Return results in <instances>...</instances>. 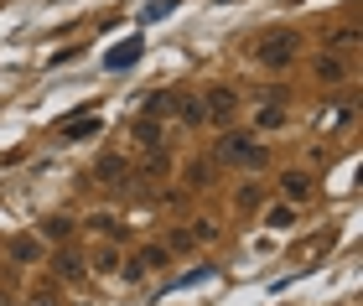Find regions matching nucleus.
Returning a JSON list of instances; mask_svg holds the SVG:
<instances>
[{
    "instance_id": "1",
    "label": "nucleus",
    "mask_w": 363,
    "mask_h": 306,
    "mask_svg": "<svg viewBox=\"0 0 363 306\" xmlns=\"http://www.w3.org/2000/svg\"><path fill=\"white\" fill-rule=\"evenodd\" d=\"M213 161L239 166V171H265L270 166V146L255 140V130H228V135H218V156Z\"/></svg>"
},
{
    "instance_id": "2",
    "label": "nucleus",
    "mask_w": 363,
    "mask_h": 306,
    "mask_svg": "<svg viewBox=\"0 0 363 306\" xmlns=\"http://www.w3.org/2000/svg\"><path fill=\"white\" fill-rule=\"evenodd\" d=\"M296 52H301V37H296L291 26H275V31H265V37L255 42V62H259V68H270V73L291 68Z\"/></svg>"
},
{
    "instance_id": "3",
    "label": "nucleus",
    "mask_w": 363,
    "mask_h": 306,
    "mask_svg": "<svg viewBox=\"0 0 363 306\" xmlns=\"http://www.w3.org/2000/svg\"><path fill=\"white\" fill-rule=\"evenodd\" d=\"M203 115H208L213 125H228V120L239 115V94H234V89H223V84H218V89H208V94H203Z\"/></svg>"
},
{
    "instance_id": "4",
    "label": "nucleus",
    "mask_w": 363,
    "mask_h": 306,
    "mask_svg": "<svg viewBox=\"0 0 363 306\" xmlns=\"http://www.w3.org/2000/svg\"><path fill=\"white\" fill-rule=\"evenodd\" d=\"M172 120L182 130H203L208 115H203V94H172Z\"/></svg>"
},
{
    "instance_id": "5",
    "label": "nucleus",
    "mask_w": 363,
    "mask_h": 306,
    "mask_svg": "<svg viewBox=\"0 0 363 306\" xmlns=\"http://www.w3.org/2000/svg\"><path fill=\"white\" fill-rule=\"evenodd\" d=\"M311 192H317L311 171H286V176H280V198H286V203L301 208V203H311Z\"/></svg>"
},
{
    "instance_id": "6",
    "label": "nucleus",
    "mask_w": 363,
    "mask_h": 306,
    "mask_svg": "<svg viewBox=\"0 0 363 306\" xmlns=\"http://www.w3.org/2000/svg\"><path fill=\"white\" fill-rule=\"evenodd\" d=\"M6 254L16 265H37L42 260V239L37 234H16V239H6Z\"/></svg>"
},
{
    "instance_id": "7",
    "label": "nucleus",
    "mask_w": 363,
    "mask_h": 306,
    "mask_svg": "<svg viewBox=\"0 0 363 306\" xmlns=\"http://www.w3.org/2000/svg\"><path fill=\"white\" fill-rule=\"evenodd\" d=\"M94 176H99L104 187H125V182H130V161H125V156H99Z\"/></svg>"
},
{
    "instance_id": "8",
    "label": "nucleus",
    "mask_w": 363,
    "mask_h": 306,
    "mask_svg": "<svg viewBox=\"0 0 363 306\" xmlns=\"http://www.w3.org/2000/svg\"><path fill=\"white\" fill-rule=\"evenodd\" d=\"M296 223H301V208H296V203L280 198V203H270V208H265V229L286 234V229H296Z\"/></svg>"
},
{
    "instance_id": "9",
    "label": "nucleus",
    "mask_w": 363,
    "mask_h": 306,
    "mask_svg": "<svg viewBox=\"0 0 363 306\" xmlns=\"http://www.w3.org/2000/svg\"><path fill=\"white\" fill-rule=\"evenodd\" d=\"M52 270H57L62 280H84V276H89L84 254H73V249H57V254H52Z\"/></svg>"
},
{
    "instance_id": "10",
    "label": "nucleus",
    "mask_w": 363,
    "mask_h": 306,
    "mask_svg": "<svg viewBox=\"0 0 363 306\" xmlns=\"http://www.w3.org/2000/svg\"><path fill=\"white\" fill-rule=\"evenodd\" d=\"M317 78L322 84H342V78H348V57L342 52H322L317 57Z\"/></svg>"
},
{
    "instance_id": "11",
    "label": "nucleus",
    "mask_w": 363,
    "mask_h": 306,
    "mask_svg": "<svg viewBox=\"0 0 363 306\" xmlns=\"http://www.w3.org/2000/svg\"><path fill=\"white\" fill-rule=\"evenodd\" d=\"M145 52V47H140V37H130V42H120V47H114V52L104 57V68H114V73H120V68H135V57Z\"/></svg>"
},
{
    "instance_id": "12",
    "label": "nucleus",
    "mask_w": 363,
    "mask_h": 306,
    "mask_svg": "<svg viewBox=\"0 0 363 306\" xmlns=\"http://www.w3.org/2000/svg\"><path fill=\"white\" fill-rule=\"evenodd\" d=\"M280 125H286V104L265 99V104H259V115H255V130H280Z\"/></svg>"
},
{
    "instance_id": "13",
    "label": "nucleus",
    "mask_w": 363,
    "mask_h": 306,
    "mask_svg": "<svg viewBox=\"0 0 363 306\" xmlns=\"http://www.w3.org/2000/svg\"><path fill=\"white\" fill-rule=\"evenodd\" d=\"M84 135H99V115H84V120H68L57 130V140H84Z\"/></svg>"
},
{
    "instance_id": "14",
    "label": "nucleus",
    "mask_w": 363,
    "mask_h": 306,
    "mask_svg": "<svg viewBox=\"0 0 363 306\" xmlns=\"http://www.w3.org/2000/svg\"><path fill=\"white\" fill-rule=\"evenodd\" d=\"M135 146H140V151H161V125H156V120L140 115V125H135Z\"/></svg>"
},
{
    "instance_id": "15",
    "label": "nucleus",
    "mask_w": 363,
    "mask_h": 306,
    "mask_svg": "<svg viewBox=\"0 0 363 306\" xmlns=\"http://www.w3.org/2000/svg\"><path fill=\"white\" fill-rule=\"evenodd\" d=\"M333 52H342V57H353V52H358V26H353V21L333 31Z\"/></svg>"
},
{
    "instance_id": "16",
    "label": "nucleus",
    "mask_w": 363,
    "mask_h": 306,
    "mask_svg": "<svg viewBox=\"0 0 363 306\" xmlns=\"http://www.w3.org/2000/svg\"><path fill=\"white\" fill-rule=\"evenodd\" d=\"M213 166H218V161H203V156L187 161V187H208L213 182Z\"/></svg>"
},
{
    "instance_id": "17",
    "label": "nucleus",
    "mask_w": 363,
    "mask_h": 306,
    "mask_svg": "<svg viewBox=\"0 0 363 306\" xmlns=\"http://www.w3.org/2000/svg\"><path fill=\"white\" fill-rule=\"evenodd\" d=\"M135 260H140L145 270H161V265L172 260V249H167V244H145V249H135Z\"/></svg>"
},
{
    "instance_id": "18",
    "label": "nucleus",
    "mask_w": 363,
    "mask_h": 306,
    "mask_svg": "<svg viewBox=\"0 0 363 306\" xmlns=\"http://www.w3.org/2000/svg\"><path fill=\"white\" fill-rule=\"evenodd\" d=\"M68 234H73V218H47L37 239H52V244H62V239H68Z\"/></svg>"
},
{
    "instance_id": "19",
    "label": "nucleus",
    "mask_w": 363,
    "mask_h": 306,
    "mask_svg": "<svg viewBox=\"0 0 363 306\" xmlns=\"http://www.w3.org/2000/svg\"><path fill=\"white\" fill-rule=\"evenodd\" d=\"M145 156H151V161H145V176H151V182H167V176H172V161L161 156V151H145Z\"/></svg>"
},
{
    "instance_id": "20",
    "label": "nucleus",
    "mask_w": 363,
    "mask_h": 306,
    "mask_svg": "<svg viewBox=\"0 0 363 306\" xmlns=\"http://www.w3.org/2000/svg\"><path fill=\"white\" fill-rule=\"evenodd\" d=\"M156 115L161 120L172 115V94H151V99H145V120H156Z\"/></svg>"
},
{
    "instance_id": "21",
    "label": "nucleus",
    "mask_w": 363,
    "mask_h": 306,
    "mask_svg": "<svg viewBox=\"0 0 363 306\" xmlns=\"http://www.w3.org/2000/svg\"><path fill=\"white\" fill-rule=\"evenodd\" d=\"M89 223H94V229L104 234V239H114V234H120V223H114V213H94Z\"/></svg>"
},
{
    "instance_id": "22",
    "label": "nucleus",
    "mask_w": 363,
    "mask_h": 306,
    "mask_svg": "<svg viewBox=\"0 0 363 306\" xmlns=\"http://www.w3.org/2000/svg\"><path fill=\"white\" fill-rule=\"evenodd\" d=\"M94 270H99V276H114V270H120V254H114V249H104V254L94 260Z\"/></svg>"
},
{
    "instance_id": "23",
    "label": "nucleus",
    "mask_w": 363,
    "mask_h": 306,
    "mask_svg": "<svg viewBox=\"0 0 363 306\" xmlns=\"http://www.w3.org/2000/svg\"><path fill=\"white\" fill-rule=\"evenodd\" d=\"M145 276H151V270H145V265L135 260V254H130V265H125V285H140Z\"/></svg>"
},
{
    "instance_id": "24",
    "label": "nucleus",
    "mask_w": 363,
    "mask_h": 306,
    "mask_svg": "<svg viewBox=\"0 0 363 306\" xmlns=\"http://www.w3.org/2000/svg\"><path fill=\"white\" fill-rule=\"evenodd\" d=\"M192 244H197V239H192V229H177V234L167 239V249H172V254H177V249H192Z\"/></svg>"
},
{
    "instance_id": "25",
    "label": "nucleus",
    "mask_w": 363,
    "mask_h": 306,
    "mask_svg": "<svg viewBox=\"0 0 363 306\" xmlns=\"http://www.w3.org/2000/svg\"><path fill=\"white\" fill-rule=\"evenodd\" d=\"M167 11H172V0H156V6H145V11H140V21H161Z\"/></svg>"
}]
</instances>
